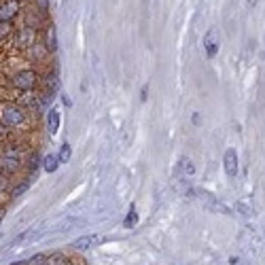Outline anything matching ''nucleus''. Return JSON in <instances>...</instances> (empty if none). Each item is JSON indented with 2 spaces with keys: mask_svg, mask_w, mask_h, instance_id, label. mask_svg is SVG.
<instances>
[{
  "mask_svg": "<svg viewBox=\"0 0 265 265\" xmlns=\"http://www.w3.org/2000/svg\"><path fill=\"white\" fill-rule=\"evenodd\" d=\"M0 125L11 134H19L32 125V115L15 100H0Z\"/></svg>",
  "mask_w": 265,
  "mask_h": 265,
  "instance_id": "nucleus-1",
  "label": "nucleus"
},
{
  "mask_svg": "<svg viewBox=\"0 0 265 265\" xmlns=\"http://www.w3.org/2000/svg\"><path fill=\"white\" fill-rule=\"evenodd\" d=\"M41 72L36 68H19V70H13L7 75V87H11L17 93H23V91H39L41 87Z\"/></svg>",
  "mask_w": 265,
  "mask_h": 265,
  "instance_id": "nucleus-2",
  "label": "nucleus"
},
{
  "mask_svg": "<svg viewBox=\"0 0 265 265\" xmlns=\"http://www.w3.org/2000/svg\"><path fill=\"white\" fill-rule=\"evenodd\" d=\"M39 30H32V28H15V32L11 34V49H13L15 53H23L26 49H30V47L34 43H39Z\"/></svg>",
  "mask_w": 265,
  "mask_h": 265,
  "instance_id": "nucleus-3",
  "label": "nucleus"
},
{
  "mask_svg": "<svg viewBox=\"0 0 265 265\" xmlns=\"http://www.w3.org/2000/svg\"><path fill=\"white\" fill-rule=\"evenodd\" d=\"M19 21H21L19 28H32V30L41 32V28L47 26V15L41 13L36 7H23L21 15H19Z\"/></svg>",
  "mask_w": 265,
  "mask_h": 265,
  "instance_id": "nucleus-4",
  "label": "nucleus"
},
{
  "mask_svg": "<svg viewBox=\"0 0 265 265\" xmlns=\"http://www.w3.org/2000/svg\"><path fill=\"white\" fill-rule=\"evenodd\" d=\"M23 159L26 157H17V155H7L0 153V176L5 178H13L23 170Z\"/></svg>",
  "mask_w": 265,
  "mask_h": 265,
  "instance_id": "nucleus-5",
  "label": "nucleus"
},
{
  "mask_svg": "<svg viewBox=\"0 0 265 265\" xmlns=\"http://www.w3.org/2000/svg\"><path fill=\"white\" fill-rule=\"evenodd\" d=\"M23 7V0H0V23H15Z\"/></svg>",
  "mask_w": 265,
  "mask_h": 265,
  "instance_id": "nucleus-6",
  "label": "nucleus"
},
{
  "mask_svg": "<svg viewBox=\"0 0 265 265\" xmlns=\"http://www.w3.org/2000/svg\"><path fill=\"white\" fill-rule=\"evenodd\" d=\"M223 165H225V174L229 178H236L240 172V163H238V153L236 149H227L223 155Z\"/></svg>",
  "mask_w": 265,
  "mask_h": 265,
  "instance_id": "nucleus-7",
  "label": "nucleus"
},
{
  "mask_svg": "<svg viewBox=\"0 0 265 265\" xmlns=\"http://www.w3.org/2000/svg\"><path fill=\"white\" fill-rule=\"evenodd\" d=\"M102 242H106V238L95 236V234H89V236H83V238L75 240V242L70 244V248H77V250H89V248H93V246L102 244Z\"/></svg>",
  "mask_w": 265,
  "mask_h": 265,
  "instance_id": "nucleus-8",
  "label": "nucleus"
},
{
  "mask_svg": "<svg viewBox=\"0 0 265 265\" xmlns=\"http://www.w3.org/2000/svg\"><path fill=\"white\" fill-rule=\"evenodd\" d=\"M219 47H221V41H219V36H216V30L210 28L206 32V36H204V51H206L208 57H214L219 53Z\"/></svg>",
  "mask_w": 265,
  "mask_h": 265,
  "instance_id": "nucleus-9",
  "label": "nucleus"
},
{
  "mask_svg": "<svg viewBox=\"0 0 265 265\" xmlns=\"http://www.w3.org/2000/svg\"><path fill=\"white\" fill-rule=\"evenodd\" d=\"M43 165V159H41V153L39 151H30L28 157L23 159V168H26V176H32L36 174V170Z\"/></svg>",
  "mask_w": 265,
  "mask_h": 265,
  "instance_id": "nucleus-10",
  "label": "nucleus"
},
{
  "mask_svg": "<svg viewBox=\"0 0 265 265\" xmlns=\"http://www.w3.org/2000/svg\"><path fill=\"white\" fill-rule=\"evenodd\" d=\"M197 195L202 197V202L206 200V204H208V208H210V210H214V212H223V214H229V216H231V210L227 208L225 204L216 202V197H214V195H210L208 191H197Z\"/></svg>",
  "mask_w": 265,
  "mask_h": 265,
  "instance_id": "nucleus-11",
  "label": "nucleus"
},
{
  "mask_svg": "<svg viewBox=\"0 0 265 265\" xmlns=\"http://www.w3.org/2000/svg\"><path fill=\"white\" fill-rule=\"evenodd\" d=\"M43 34H45V41H43L45 49L49 51V53H55L57 51V34H55V26H53V23H47Z\"/></svg>",
  "mask_w": 265,
  "mask_h": 265,
  "instance_id": "nucleus-12",
  "label": "nucleus"
},
{
  "mask_svg": "<svg viewBox=\"0 0 265 265\" xmlns=\"http://www.w3.org/2000/svg\"><path fill=\"white\" fill-rule=\"evenodd\" d=\"M30 185H32V176H23L19 183H15V185H11V189H9V197L11 200H15V197H19V195H23L26 191L30 189Z\"/></svg>",
  "mask_w": 265,
  "mask_h": 265,
  "instance_id": "nucleus-13",
  "label": "nucleus"
},
{
  "mask_svg": "<svg viewBox=\"0 0 265 265\" xmlns=\"http://www.w3.org/2000/svg\"><path fill=\"white\" fill-rule=\"evenodd\" d=\"M47 129H49L51 136H55L59 131V111L57 108H51L49 115H47Z\"/></svg>",
  "mask_w": 265,
  "mask_h": 265,
  "instance_id": "nucleus-14",
  "label": "nucleus"
},
{
  "mask_svg": "<svg viewBox=\"0 0 265 265\" xmlns=\"http://www.w3.org/2000/svg\"><path fill=\"white\" fill-rule=\"evenodd\" d=\"M57 168H59V157H57L55 153L47 155V157L43 159V170H45L47 174H53V172H57Z\"/></svg>",
  "mask_w": 265,
  "mask_h": 265,
  "instance_id": "nucleus-15",
  "label": "nucleus"
},
{
  "mask_svg": "<svg viewBox=\"0 0 265 265\" xmlns=\"http://www.w3.org/2000/svg\"><path fill=\"white\" fill-rule=\"evenodd\" d=\"M178 172L183 176H193L195 174V165L189 157H180L178 159Z\"/></svg>",
  "mask_w": 265,
  "mask_h": 265,
  "instance_id": "nucleus-16",
  "label": "nucleus"
},
{
  "mask_svg": "<svg viewBox=\"0 0 265 265\" xmlns=\"http://www.w3.org/2000/svg\"><path fill=\"white\" fill-rule=\"evenodd\" d=\"M138 223V212H136V206H129L127 210V216H125V221H123V227L125 229H131Z\"/></svg>",
  "mask_w": 265,
  "mask_h": 265,
  "instance_id": "nucleus-17",
  "label": "nucleus"
},
{
  "mask_svg": "<svg viewBox=\"0 0 265 265\" xmlns=\"http://www.w3.org/2000/svg\"><path fill=\"white\" fill-rule=\"evenodd\" d=\"M13 32H15V23H0V43H7Z\"/></svg>",
  "mask_w": 265,
  "mask_h": 265,
  "instance_id": "nucleus-18",
  "label": "nucleus"
},
{
  "mask_svg": "<svg viewBox=\"0 0 265 265\" xmlns=\"http://www.w3.org/2000/svg\"><path fill=\"white\" fill-rule=\"evenodd\" d=\"M57 157H59V163H68V159L72 157V149H70L68 142L62 144V149H59V153H57Z\"/></svg>",
  "mask_w": 265,
  "mask_h": 265,
  "instance_id": "nucleus-19",
  "label": "nucleus"
},
{
  "mask_svg": "<svg viewBox=\"0 0 265 265\" xmlns=\"http://www.w3.org/2000/svg\"><path fill=\"white\" fill-rule=\"evenodd\" d=\"M236 210L238 212H242V216H246V219H250V216H255V210H252L248 204H244V202H238L236 204Z\"/></svg>",
  "mask_w": 265,
  "mask_h": 265,
  "instance_id": "nucleus-20",
  "label": "nucleus"
},
{
  "mask_svg": "<svg viewBox=\"0 0 265 265\" xmlns=\"http://www.w3.org/2000/svg\"><path fill=\"white\" fill-rule=\"evenodd\" d=\"M9 189H11V180L5 178V176H0V202H3V197L9 195Z\"/></svg>",
  "mask_w": 265,
  "mask_h": 265,
  "instance_id": "nucleus-21",
  "label": "nucleus"
},
{
  "mask_svg": "<svg viewBox=\"0 0 265 265\" xmlns=\"http://www.w3.org/2000/svg\"><path fill=\"white\" fill-rule=\"evenodd\" d=\"M32 3H34V7L36 9H39L41 11V13H49V0H32Z\"/></svg>",
  "mask_w": 265,
  "mask_h": 265,
  "instance_id": "nucleus-22",
  "label": "nucleus"
},
{
  "mask_svg": "<svg viewBox=\"0 0 265 265\" xmlns=\"http://www.w3.org/2000/svg\"><path fill=\"white\" fill-rule=\"evenodd\" d=\"M11 136H13V134H11V131H7L3 125H0V144L7 142V140H11Z\"/></svg>",
  "mask_w": 265,
  "mask_h": 265,
  "instance_id": "nucleus-23",
  "label": "nucleus"
},
{
  "mask_svg": "<svg viewBox=\"0 0 265 265\" xmlns=\"http://www.w3.org/2000/svg\"><path fill=\"white\" fill-rule=\"evenodd\" d=\"M5 214H7V206H0V223H3V219H5Z\"/></svg>",
  "mask_w": 265,
  "mask_h": 265,
  "instance_id": "nucleus-24",
  "label": "nucleus"
},
{
  "mask_svg": "<svg viewBox=\"0 0 265 265\" xmlns=\"http://www.w3.org/2000/svg\"><path fill=\"white\" fill-rule=\"evenodd\" d=\"M41 265H55V263H53V261H51V257H47V259H45V261H43V263H41Z\"/></svg>",
  "mask_w": 265,
  "mask_h": 265,
  "instance_id": "nucleus-25",
  "label": "nucleus"
},
{
  "mask_svg": "<svg viewBox=\"0 0 265 265\" xmlns=\"http://www.w3.org/2000/svg\"><path fill=\"white\" fill-rule=\"evenodd\" d=\"M246 3H248V7H257V5H259V0H246Z\"/></svg>",
  "mask_w": 265,
  "mask_h": 265,
  "instance_id": "nucleus-26",
  "label": "nucleus"
}]
</instances>
